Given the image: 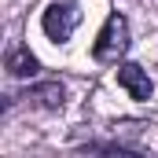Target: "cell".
I'll list each match as a JSON object with an SVG mask.
<instances>
[{
	"instance_id": "obj_1",
	"label": "cell",
	"mask_w": 158,
	"mask_h": 158,
	"mask_svg": "<svg viewBox=\"0 0 158 158\" xmlns=\"http://www.w3.org/2000/svg\"><path fill=\"white\" fill-rule=\"evenodd\" d=\"M125 52H129V22H125V15L114 11V15H107L103 30H99V37H96L92 55H96L99 63H118Z\"/></svg>"
},
{
	"instance_id": "obj_2",
	"label": "cell",
	"mask_w": 158,
	"mask_h": 158,
	"mask_svg": "<svg viewBox=\"0 0 158 158\" xmlns=\"http://www.w3.org/2000/svg\"><path fill=\"white\" fill-rule=\"evenodd\" d=\"M81 22V4L77 0H52L40 15V26L52 40H70L74 26Z\"/></svg>"
},
{
	"instance_id": "obj_3",
	"label": "cell",
	"mask_w": 158,
	"mask_h": 158,
	"mask_svg": "<svg viewBox=\"0 0 158 158\" xmlns=\"http://www.w3.org/2000/svg\"><path fill=\"white\" fill-rule=\"evenodd\" d=\"M118 85L132 96V99H151V77H147V70L143 66H136V63H125L118 66Z\"/></svg>"
},
{
	"instance_id": "obj_4",
	"label": "cell",
	"mask_w": 158,
	"mask_h": 158,
	"mask_svg": "<svg viewBox=\"0 0 158 158\" xmlns=\"http://www.w3.org/2000/svg\"><path fill=\"white\" fill-rule=\"evenodd\" d=\"M4 70H7L11 77H37L40 63H37V55H33L26 44H15V48H7V55H4Z\"/></svg>"
},
{
	"instance_id": "obj_5",
	"label": "cell",
	"mask_w": 158,
	"mask_h": 158,
	"mask_svg": "<svg viewBox=\"0 0 158 158\" xmlns=\"http://www.w3.org/2000/svg\"><path fill=\"white\" fill-rule=\"evenodd\" d=\"M22 99H26V103H37V107H44V110H59L63 99H66V92H63L59 81H48V85H37V88H26Z\"/></svg>"
}]
</instances>
